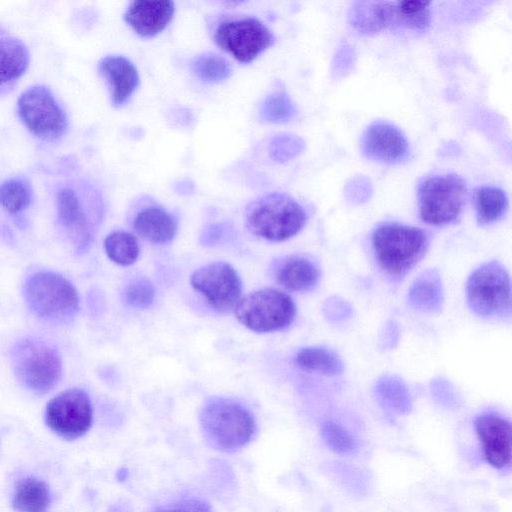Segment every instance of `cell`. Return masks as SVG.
<instances>
[{"label": "cell", "instance_id": "obj_6", "mask_svg": "<svg viewBox=\"0 0 512 512\" xmlns=\"http://www.w3.org/2000/svg\"><path fill=\"white\" fill-rule=\"evenodd\" d=\"M238 321L257 333H267L288 327L296 315L294 301L286 293L265 288L241 298L234 307Z\"/></svg>", "mask_w": 512, "mask_h": 512}, {"label": "cell", "instance_id": "obj_1", "mask_svg": "<svg viewBox=\"0 0 512 512\" xmlns=\"http://www.w3.org/2000/svg\"><path fill=\"white\" fill-rule=\"evenodd\" d=\"M372 246L380 267L390 276H404L424 256L428 239L423 230L399 223L376 228Z\"/></svg>", "mask_w": 512, "mask_h": 512}, {"label": "cell", "instance_id": "obj_23", "mask_svg": "<svg viewBox=\"0 0 512 512\" xmlns=\"http://www.w3.org/2000/svg\"><path fill=\"white\" fill-rule=\"evenodd\" d=\"M28 64L29 53L20 40L13 37L0 39V88L22 76Z\"/></svg>", "mask_w": 512, "mask_h": 512}, {"label": "cell", "instance_id": "obj_28", "mask_svg": "<svg viewBox=\"0 0 512 512\" xmlns=\"http://www.w3.org/2000/svg\"><path fill=\"white\" fill-rule=\"evenodd\" d=\"M104 249L111 261L122 266L133 264L140 252L136 237L125 231L109 234L105 238Z\"/></svg>", "mask_w": 512, "mask_h": 512}, {"label": "cell", "instance_id": "obj_19", "mask_svg": "<svg viewBox=\"0 0 512 512\" xmlns=\"http://www.w3.org/2000/svg\"><path fill=\"white\" fill-rule=\"evenodd\" d=\"M133 227L139 236L156 244L169 242L177 231L174 217L160 207L140 210L134 218Z\"/></svg>", "mask_w": 512, "mask_h": 512}, {"label": "cell", "instance_id": "obj_24", "mask_svg": "<svg viewBox=\"0 0 512 512\" xmlns=\"http://www.w3.org/2000/svg\"><path fill=\"white\" fill-rule=\"evenodd\" d=\"M474 205L477 222L480 225H488L505 215L508 209V197L499 187L482 186L475 191Z\"/></svg>", "mask_w": 512, "mask_h": 512}, {"label": "cell", "instance_id": "obj_33", "mask_svg": "<svg viewBox=\"0 0 512 512\" xmlns=\"http://www.w3.org/2000/svg\"><path fill=\"white\" fill-rule=\"evenodd\" d=\"M305 142L293 134H278L269 143V155L276 162H286L303 152Z\"/></svg>", "mask_w": 512, "mask_h": 512}, {"label": "cell", "instance_id": "obj_30", "mask_svg": "<svg viewBox=\"0 0 512 512\" xmlns=\"http://www.w3.org/2000/svg\"><path fill=\"white\" fill-rule=\"evenodd\" d=\"M192 70L198 78L209 83L227 79L232 72L229 63L214 53H203L192 62Z\"/></svg>", "mask_w": 512, "mask_h": 512}, {"label": "cell", "instance_id": "obj_5", "mask_svg": "<svg viewBox=\"0 0 512 512\" xmlns=\"http://www.w3.org/2000/svg\"><path fill=\"white\" fill-rule=\"evenodd\" d=\"M467 302L478 316L509 317L511 315V282L505 267L493 260L482 264L469 276Z\"/></svg>", "mask_w": 512, "mask_h": 512}, {"label": "cell", "instance_id": "obj_32", "mask_svg": "<svg viewBox=\"0 0 512 512\" xmlns=\"http://www.w3.org/2000/svg\"><path fill=\"white\" fill-rule=\"evenodd\" d=\"M321 434L326 445L339 454H349L357 449V441L342 425L327 421L322 425Z\"/></svg>", "mask_w": 512, "mask_h": 512}, {"label": "cell", "instance_id": "obj_15", "mask_svg": "<svg viewBox=\"0 0 512 512\" xmlns=\"http://www.w3.org/2000/svg\"><path fill=\"white\" fill-rule=\"evenodd\" d=\"M174 12L175 4L172 1L138 0L129 4L124 18L140 36L153 37L167 27Z\"/></svg>", "mask_w": 512, "mask_h": 512}, {"label": "cell", "instance_id": "obj_2", "mask_svg": "<svg viewBox=\"0 0 512 512\" xmlns=\"http://www.w3.org/2000/svg\"><path fill=\"white\" fill-rule=\"evenodd\" d=\"M245 218L251 233L279 242L296 235L303 228L306 213L289 195L274 192L253 201L246 209Z\"/></svg>", "mask_w": 512, "mask_h": 512}, {"label": "cell", "instance_id": "obj_10", "mask_svg": "<svg viewBox=\"0 0 512 512\" xmlns=\"http://www.w3.org/2000/svg\"><path fill=\"white\" fill-rule=\"evenodd\" d=\"M18 111L26 127L45 140L59 138L67 128V118L51 91L33 86L22 93Z\"/></svg>", "mask_w": 512, "mask_h": 512}, {"label": "cell", "instance_id": "obj_12", "mask_svg": "<svg viewBox=\"0 0 512 512\" xmlns=\"http://www.w3.org/2000/svg\"><path fill=\"white\" fill-rule=\"evenodd\" d=\"M191 286L218 312L234 308L240 300L242 284L236 270L226 262H213L195 270Z\"/></svg>", "mask_w": 512, "mask_h": 512}, {"label": "cell", "instance_id": "obj_21", "mask_svg": "<svg viewBox=\"0 0 512 512\" xmlns=\"http://www.w3.org/2000/svg\"><path fill=\"white\" fill-rule=\"evenodd\" d=\"M57 212L61 224L85 246L90 239L87 216L76 192L70 188H62L57 193Z\"/></svg>", "mask_w": 512, "mask_h": 512}, {"label": "cell", "instance_id": "obj_29", "mask_svg": "<svg viewBox=\"0 0 512 512\" xmlns=\"http://www.w3.org/2000/svg\"><path fill=\"white\" fill-rule=\"evenodd\" d=\"M296 107L290 96L279 89L269 94L261 103L259 116L268 123H285L296 115Z\"/></svg>", "mask_w": 512, "mask_h": 512}, {"label": "cell", "instance_id": "obj_31", "mask_svg": "<svg viewBox=\"0 0 512 512\" xmlns=\"http://www.w3.org/2000/svg\"><path fill=\"white\" fill-rule=\"evenodd\" d=\"M31 203V188L22 179H10L0 185V205L10 213H18Z\"/></svg>", "mask_w": 512, "mask_h": 512}, {"label": "cell", "instance_id": "obj_9", "mask_svg": "<svg viewBox=\"0 0 512 512\" xmlns=\"http://www.w3.org/2000/svg\"><path fill=\"white\" fill-rule=\"evenodd\" d=\"M214 40L239 62L249 63L273 44L274 35L259 19L245 17L220 22Z\"/></svg>", "mask_w": 512, "mask_h": 512}, {"label": "cell", "instance_id": "obj_27", "mask_svg": "<svg viewBox=\"0 0 512 512\" xmlns=\"http://www.w3.org/2000/svg\"><path fill=\"white\" fill-rule=\"evenodd\" d=\"M428 1H394L392 29L425 31L430 25Z\"/></svg>", "mask_w": 512, "mask_h": 512}, {"label": "cell", "instance_id": "obj_7", "mask_svg": "<svg viewBox=\"0 0 512 512\" xmlns=\"http://www.w3.org/2000/svg\"><path fill=\"white\" fill-rule=\"evenodd\" d=\"M466 197V183L458 175L429 176L418 186L420 217L430 225L449 224L459 217Z\"/></svg>", "mask_w": 512, "mask_h": 512}, {"label": "cell", "instance_id": "obj_26", "mask_svg": "<svg viewBox=\"0 0 512 512\" xmlns=\"http://www.w3.org/2000/svg\"><path fill=\"white\" fill-rule=\"evenodd\" d=\"M297 365L306 371L325 375H339L344 370L340 357L324 347H306L296 355Z\"/></svg>", "mask_w": 512, "mask_h": 512}, {"label": "cell", "instance_id": "obj_18", "mask_svg": "<svg viewBox=\"0 0 512 512\" xmlns=\"http://www.w3.org/2000/svg\"><path fill=\"white\" fill-rule=\"evenodd\" d=\"M444 291L436 269L422 272L408 290L409 305L422 313H438L443 305Z\"/></svg>", "mask_w": 512, "mask_h": 512}, {"label": "cell", "instance_id": "obj_4", "mask_svg": "<svg viewBox=\"0 0 512 512\" xmlns=\"http://www.w3.org/2000/svg\"><path fill=\"white\" fill-rule=\"evenodd\" d=\"M24 295L32 312L48 321H67L79 308L75 287L53 272L33 274L25 284Z\"/></svg>", "mask_w": 512, "mask_h": 512}, {"label": "cell", "instance_id": "obj_25", "mask_svg": "<svg viewBox=\"0 0 512 512\" xmlns=\"http://www.w3.org/2000/svg\"><path fill=\"white\" fill-rule=\"evenodd\" d=\"M50 503V493L45 482L27 478L18 483L14 507L19 512H45Z\"/></svg>", "mask_w": 512, "mask_h": 512}, {"label": "cell", "instance_id": "obj_17", "mask_svg": "<svg viewBox=\"0 0 512 512\" xmlns=\"http://www.w3.org/2000/svg\"><path fill=\"white\" fill-rule=\"evenodd\" d=\"M394 2L358 1L349 11V23L360 33L371 34L393 25Z\"/></svg>", "mask_w": 512, "mask_h": 512}, {"label": "cell", "instance_id": "obj_3", "mask_svg": "<svg viewBox=\"0 0 512 512\" xmlns=\"http://www.w3.org/2000/svg\"><path fill=\"white\" fill-rule=\"evenodd\" d=\"M201 424L212 445L224 451L246 445L255 432V422L250 412L224 398H212L205 403Z\"/></svg>", "mask_w": 512, "mask_h": 512}, {"label": "cell", "instance_id": "obj_34", "mask_svg": "<svg viewBox=\"0 0 512 512\" xmlns=\"http://www.w3.org/2000/svg\"><path fill=\"white\" fill-rule=\"evenodd\" d=\"M124 297L129 305L136 308H146L154 301L155 291L148 280L140 279L126 287Z\"/></svg>", "mask_w": 512, "mask_h": 512}, {"label": "cell", "instance_id": "obj_35", "mask_svg": "<svg viewBox=\"0 0 512 512\" xmlns=\"http://www.w3.org/2000/svg\"><path fill=\"white\" fill-rule=\"evenodd\" d=\"M434 397L443 405L450 406L455 403V393L449 382L444 379H437L431 383Z\"/></svg>", "mask_w": 512, "mask_h": 512}, {"label": "cell", "instance_id": "obj_14", "mask_svg": "<svg viewBox=\"0 0 512 512\" xmlns=\"http://www.w3.org/2000/svg\"><path fill=\"white\" fill-rule=\"evenodd\" d=\"M474 427L486 462L498 470L509 469L511 466L510 422L498 414L485 413L475 419Z\"/></svg>", "mask_w": 512, "mask_h": 512}, {"label": "cell", "instance_id": "obj_11", "mask_svg": "<svg viewBox=\"0 0 512 512\" xmlns=\"http://www.w3.org/2000/svg\"><path fill=\"white\" fill-rule=\"evenodd\" d=\"M45 420L52 431L65 439L81 437L93 420L89 396L78 388L59 393L47 404Z\"/></svg>", "mask_w": 512, "mask_h": 512}, {"label": "cell", "instance_id": "obj_22", "mask_svg": "<svg viewBox=\"0 0 512 512\" xmlns=\"http://www.w3.org/2000/svg\"><path fill=\"white\" fill-rule=\"evenodd\" d=\"M378 404L387 412L404 415L412 410L413 401L405 382L395 375L379 377L374 386Z\"/></svg>", "mask_w": 512, "mask_h": 512}, {"label": "cell", "instance_id": "obj_13", "mask_svg": "<svg viewBox=\"0 0 512 512\" xmlns=\"http://www.w3.org/2000/svg\"><path fill=\"white\" fill-rule=\"evenodd\" d=\"M362 153L368 159L384 164H398L409 157L410 148L403 132L388 121H375L361 138Z\"/></svg>", "mask_w": 512, "mask_h": 512}, {"label": "cell", "instance_id": "obj_36", "mask_svg": "<svg viewBox=\"0 0 512 512\" xmlns=\"http://www.w3.org/2000/svg\"><path fill=\"white\" fill-rule=\"evenodd\" d=\"M324 310L326 315L334 320L343 319L350 314V306L338 298L329 299Z\"/></svg>", "mask_w": 512, "mask_h": 512}, {"label": "cell", "instance_id": "obj_37", "mask_svg": "<svg viewBox=\"0 0 512 512\" xmlns=\"http://www.w3.org/2000/svg\"><path fill=\"white\" fill-rule=\"evenodd\" d=\"M161 512H186V511H181V510H165V511H161Z\"/></svg>", "mask_w": 512, "mask_h": 512}, {"label": "cell", "instance_id": "obj_16", "mask_svg": "<svg viewBox=\"0 0 512 512\" xmlns=\"http://www.w3.org/2000/svg\"><path fill=\"white\" fill-rule=\"evenodd\" d=\"M100 72L109 84L111 99L115 106L127 102L139 85L136 67L123 56L103 58L100 62Z\"/></svg>", "mask_w": 512, "mask_h": 512}, {"label": "cell", "instance_id": "obj_8", "mask_svg": "<svg viewBox=\"0 0 512 512\" xmlns=\"http://www.w3.org/2000/svg\"><path fill=\"white\" fill-rule=\"evenodd\" d=\"M14 370L19 381L37 394L49 392L59 382L62 372L58 352L43 341L24 339L12 353Z\"/></svg>", "mask_w": 512, "mask_h": 512}, {"label": "cell", "instance_id": "obj_20", "mask_svg": "<svg viewBox=\"0 0 512 512\" xmlns=\"http://www.w3.org/2000/svg\"><path fill=\"white\" fill-rule=\"evenodd\" d=\"M275 277L278 283L286 289L304 292L315 287L319 279V271L309 259L293 256L278 264Z\"/></svg>", "mask_w": 512, "mask_h": 512}]
</instances>
